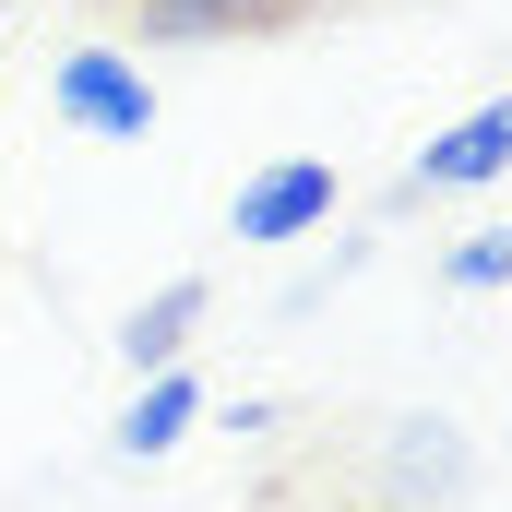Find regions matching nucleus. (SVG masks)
<instances>
[{"label": "nucleus", "instance_id": "nucleus-1", "mask_svg": "<svg viewBox=\"0 0 512 512\" xmlns=\"http://www.w3.org/2000/svg\"><path fill=\"white\" fill-rule=\"evenodd\" d=\"M48 108L84 131V143H143L155 131V84H143V60H120V48H72L48 72Z\"/></svg>", "mask_w": 512, "mask_h": 512}, {"label": "nucleus", "instance_id": "nucleus-2", "mask_svg": "<svg viewBox=\"0 0 512 512\" xmlns=\"http://www.w3.org/2000/svg\"><path fill=\"white\" fill-rule=\"evenodd\" d=\"M310 227H334V167H322V155H274L251 191H239V215H227L239 251H286V239H310Z\"/></svg>", "mask_w": 512, "mask_h": 512}, {"label": "nucleus", "instance_id": "nucleus-3", "mask_svg": "<svg viewBox=\"0 0 512 512\" xmlns=\"http://www.w3.org/2000/svg\"><path fill=\"white\" fill-rule=\"evenodd\" d=\"M489 179H512V96L465 108L453 131H429L417 167H405V191H489Z\"/></svg>", "mask_w": 512, "mask_h": 512}, {"label": "nucleus", "instance_id": "nucleus-4", "mask_svg": "<svg viewBox=\"0 0 512 512\" xmlns=\"http://www.w3.org/2000/svg\"><path fill=\"white\" fill-rule=\"evenodd\" d=\"M143 36H167V48H215V36H274V24H298V0H120Z\"/></svg>", "mask_w": 512, "mask_h": 512}, {"label": "nucleus", "instance_id": "nucleus-5", "mask_svg": "<svg viewBox=\"0 0 512 512\" xmlns=\"http://www.w3.org/2000/svg\"><path fill=\"white\" fill-rule=\"evenodd\" d=\"M203 310H215V286H203V274H167V286L120 322V358H131V370H179L191 334H203Z\"/></svg>", "mask_w": 512, "mask_h": 512}, {"label": "nucleus", "instance_id": "nucleus-6", "mask_svg": "<svg viewBox=\"0 0 512 512\" xmlns=\"http://www.w3.org/2000/svg\"><path fill=\"white\" fill-rule=\"evenodd\" d=\"M382 477H393V512H441L465 489V441H453L441 417H405V441L382 453Z\"/></svg>", "mask_w": 512, "mask_h": 512}, {"label": "nucleus", "instance_id": "nucleus-7", "mask_svg": "<svg viewBox=\"0 0 512 512\" xmlns=\"http://www.w3.org/2000/svg\"><path fill=\"white\" fill-rule=\"evenodd\" d=\"M191 429H203V382H191V370H143V393L120 405V453L155 465V453H179Z\"/></svg>", "mask_w": 512, "mask_h": 512}, {"label": "nucleus", "instance_id": "nucleus-8", "mask_svg": "<svg viewBox=\"0 0 512 512\" xmlns=\"http://www.w3.org/2000/svg\"><path fill=\"white\" fill-rule=\"evenodd\" d=\"M465 298H489V286H512V227H477V239H453V262H441Z\"/></svg>", "mask_w": 512, "mask_h": 512}, {"label": "nucleus", "instance_id": "nucleus-9", "mask_svg": "<svg viewBox=\"0 0 512 512\" xmlns=\"http://www.w3.org/2000/svg\"><path fill=\"white\" fill-rule=\"evenodd\" d=\"M310 12H334V0H298V24H310Z\"/></svg>", "mask_w": 512, "mask_h": 512}, {"label": "nucleus", "instance_id": "nucleus-10", "mask_svg": "<svg viewBox=\"0 0 512 512\" xmlns=\"http://www.w3.org/2000/svg\"><path fill=\"white\" fill-rule=\"evenodd\" d=\"M108 12H120V0H108Z\"/></svg>", "mask_w": 512, "mask_h": 512}]
</instances>
